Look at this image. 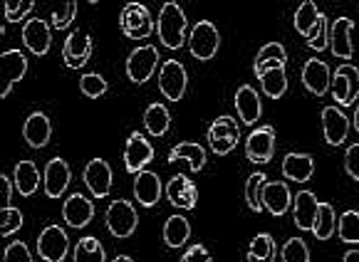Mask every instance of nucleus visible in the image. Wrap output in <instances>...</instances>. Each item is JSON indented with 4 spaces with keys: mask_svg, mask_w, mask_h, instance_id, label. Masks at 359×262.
Returning <instances> with one entry per match:
<instances>
[{
    "mask_svg": "<svg viewBox=\"0 0 359 262\" xmlns=\"http://www.w3.org/2000/svg\"><path fill=\"white\" fill-rule=\"evenodd\" d=\"M186 13L179 3H166L161 6V13L156 18V35L161 45L169 50H179L186 42Z\"/></svg>",
    "mask_w": 359,
    "mask_h": 262,
    "instance_id": "nucleus-1",
    "label": "nucleus"
},
{
    "mask_svg": "<svg viewBox=\"0 0 359 262\" xmlns=\"http://www.w3.org/2000/svg\"><path fill=\"white\" fill-rule=\"evenodd\" d=\"M218 48H221V32L211 20H198L189 35V50L196 60L208 62L216 57Z\"/></svg>",
    "mask_w": 359,
    "mask_h": 262,
    "instance_id": "nucleus-2",
    "label": "nucleus"
},
{
    "mask_svg": "<svg viewBox=\"0 0 359 262\" xmlns=\"http://www.w3.org/2000/svg\"><path fill=\"white\" fill-rule=\"evenodd\" d=\"M119 25H122V32L129 40H147L156 30V22L151 20V13L142 3H127L122 8V15H119Z\"/></svg>",
    "mask_w": 359,
    "mask_h": 262,
    "instance_id": "nucleus-3",
    "label": "nucleus"
},
{
    "mask_svg": "<svg viewBox=\"0 0 359 262\" xmlns=\"http://www.w3.org/2000/svg\"><path fill=\"white\" fill-rule=\"evenodd\" d=\"M139 226V215L134 210V205L124 198H116L107 208V228L114 237L124 240V237H132L134 230Z\"/></svg>",
    "mask_w": 359,
    "mask_h": 262,
    "instance_id": "nucleus-4",
    "label": "nucleus"
},
{
    "mask_svg": "<svg viewBox=\"0 0 359 262\" xmlns=\"http://www.w3.org/2000/svg\"><path fill=\"white\" fill-rule=\"evenodd\" d=\"M186 84H189V74L186 67L179 60H166L158 69V90L169 102H181L186 95Z\"/></svg>",
    "mask_w": 359,
    "mask_h": 262,
    "instance_id": "nucleus-5",
    "label": "nucleus"
},
{
    "mask_svg": "<svg viewBox=\"0 0 359 262\" xmlns=\"http://www.w3.org/2000/svg\"><path fill=\"white\" fill-rule=\"evenodd\" d=\"M158 67V50L154 45H142L137 48L127 60V77L134 84H144L147 79H151V74Z\"/></svg>",
    "mask_w": 359,
    "mask_h": 262,
    "instance_id": "nucleus-6",
    "label": "nucleus"
},
{
    "mask_svg": "<svg viewBox=\"0 0 359 262\" xmlns=\"http://www.w3.org/2000/svg\"><path fill=\"white\" fill-rule=\"evenodd\" d=\"M69 240L67 233L60 226H48L40 235H37V255L45 262H62L67 257Z\"/></svg>",
    "mask_w": 359,
    "mask_h": 262,
    "instance_id": "nucleus-7",
    "label": "nucleus"
},
{
    "mask_svg": "<svg viewBox=\"0 0 359 262\" xmlns=\"http://www.w3.org/2000/svg\"><path fill=\"white\" fill-rule=\"evenodd\" d=\"M154 161V146L142 137V131H132V137L127 139L124 146V168L129 173H142L147 171V166Z\"/></svg>",
    "mask_w": 359,
    "mask_h": 262,
    "instance_id": "nucleus-8",
    "label": "nucleus"
},
{
    "mask_svg": "<svg viewBox=\"0 0 359 262\" xmlns=\"http://www.w3.org/2000/svg\"><path fill=\"white\" fill-rule=\"evenodd\" d=\"M273 153H275V129L273 126H260V129L250 131L248 142H245V156H248V161L263 166V163L273 161Z\"/></svg>",
    "mask_w": 359,
    "mask_h": 262,
    "instance_id": "nucleus-9",
    "label": "nucleus"
},
{
    "mask_svg": "<svg viewBox=\"0 0 359 262\" xmlns=\"http://www.w3.org/2000/svg\"><path fill=\"white\" fill-rule=\"evenodd\" d=\"M0 72H3L0 97L6 99L15 87V82H20L27 72V57L22 55V50H8V53L0 55Z\"/></svg>",
    "mask_w": 359,
    "mask_h": 262,
    "instance_id": "nucleus-10",
    "label": "nucleus"
},
{
    "mask_svg": "<svg viewBox=\"0 0 359 262\" xmlns=\"http://www.w3.org/2000/svg\"><path fill=\"white\" fill-rule=\"evenodd\" d=\"M92 57V37L82 30L69 32L62 48V60L69 69H82Z\"/></svg>",
    "mask_w": 359,
    "mask_h": 262,
    "instance_id": "nucleus-11",
    "label": "nucleus"
},
{
    "mask_svg": "<svg viewBox=\"0 0 359 262\" xmlns=\"http://www.w3.org/2000/svg\"><path fill=\"white\" fill-rule=\"evenodd\" d=\"M22 42L32 55L43 57L53 48V35H50V25L43 18H30V20L22 25Z\"/></svg>",
    "mask_w": 359,
    "mask_h": 262,
    "instance_id": "nucleus-12",
    "label": "nucleus"
},
{
    "mask_svg": "<svg viewBox=\"0 0 359 262\" xmlns=\"http://www.w3.org/2000/svg\"><path fill=\"white\" fill-rule=\"evenodd\" d=\"M69 179H72V171H69L67 161L60 156L50 158L48 166H45V179H43L45 195L48 198H62V193L69 186Z\"/></svg>",
    "mask_w": 359,
    "mask_h": 262,
    "instance_id": "nucleus-13",
    "label": "nucleus"
},
{
    "mask_svg": "<svg viewBox=\"0 0 359 262\" xmlns=\"http://www.w3.org/2000/svg\"><path fill=\"white\" fill-rule=\"evenodd\" d=\"M302 84L305 90L315 97H325L332 87V72L323 60H307L302 64Z\"/></svg>",
    "mask_w": 359,
    "mask_h": 262,
    "instance_id": "nucleus-14",
    "label": "nucleus"
},
{
    "mask_svg": "<svg viewBox=\"0 0 359 262\" xmlns=\"http://www.w3.org/2000/svg\"><path fill=\"white\" fill-rule=\"evenodd\" d=\"M62 215H65V223L69 228H87L95 218V203L90 198H85L82 193H72L69 198H65V205H62Z\"/></svg>",
    "mask_w": 359,
    "mask_h": 262,
    "instance_id": "nucleus-15",
    "label": "nucleus"
},
{
    "mask_svg": "<svg viewBox=\"0 0 359 262\" xmlns=\"http://www.w3.org/2000/svg\"><path fill=\"white\" fill-rule=\"evenodd\" d=\"M85 184L95 198H107L111 191V166L102 158H92L85 166Z\"/></svg>",
    "mask_w": 359,
    "mask_h": 262,
    "instance_id": "nucleus-16",
    "label": "nucleus"
},
{
    "mask_svg": "<svg viewBox=\"0 0 359 262\" xmlns=\"http://www.w3.org/2000/svg\"><path fill=\"white\" fill-rule=\"evenodd\" d=\"M352 27L354 22L347 15H339L337 20L330 27V48L332 55L339 60H352L354 55V45H352Z\"/></svg>",
    "mask_w": 359,
    "mask_h": 262,
    "instance_id": "nucleus-17",
    "label": "nucleus"
},
{
    "mask_svg": "<svg viewBox=\"0 0 359 262\" xmlns=\"http://www.w3.org/2000/svg\"><path fill=\"white\" fill-rule=\"evenodd\" d=\"M323 134L330 146H342L349 134V119L339 111V106H325L323 109Z\"/></svg>",
    "mask_w": 359,
    "mask_h": 262,
    "instance_id": "nucleus-18",
    "label": "nucleus"
},
{
    "mask_svg": "<svg viewBox=\"0 0 359 262\" xmlns=\"http://www.w3.org/2000/svg\"><path fill=\"white\" fill-rule=\"evenodd\" d=\"M290 203H292V193L287 188V184H283V181H268L263 186V208L270 215H275V218L285 215Z\"/></svg>",
    "mask_w": 359,
    "mask_h": 262,
    "instance_id": "nucleus-19",
    "label": "nucleus"
},
{
    "mask_svg": "<svg viewBox=\"0 0 359 262\" xmlns=\"http://www.w3.org/2000/svg\"><path fill=\"white\" fill-rule=\"evenodd\" d=\"M22 137H25L27 146L32 149H45L50 144V137H53V126H50L48 114L43 111H32L25 119V126H22Z\"/></svg>",
    "mask_w": 359,
    "mask_h": 262,
    "instance_id": "nucleus-20",
    "label": "nucleus"
},
{
    "mask_svg": "<svg viewBox=\"0 0 359 262\" xmlns=\"http://www.w3.org/2000/svg\"><path fill=\"white\" fill-rule=\"evenodd\" d=\"M315 173V158L310 153H297L290 151L283 158V176L287 181H295V184H307Z\"/></svg>",
    "mask_w": 359,
    "mask_h": 262,
    "instance_id": "nucleus-21",
    "label": "nucleus"
},
{
    "mask_svg": "<svg viewBox=\"0 0 359 262\" xmlns=\"http://www.w3.org/2000/svg\"><path fill=\"white\" fill-rule=\"evenodd\" d=\"M134 198L144 208H154L161 200V181L154 171H142L134 179Z\"/></svg>",
    "mask_w": 359,
    "mask_h": 262,
    "instance_id": "nucleus-22",
    "label": "nucleus"
},
{
    "mask_svg": "<svg viewBox=\"0 0 359 262\" xmlns=\"http://www.w3.org/2000/svg\"><path fill=\"white\" fill-rule=\"evenodd\" d=\"M236 111L241 116L245 126H253L255 121L260 119L263 114V104H260V97L258 92L250 87V84H243L241 90L236 92Z\"/></svg>",
    "mask_w": 359,
    "mask_h": 262,
    "instance_id": "nucleus-23",
    "label": "nucleus"
},
{
    "mask_svg": "<svg viewBox=\"0 0 359 262\" xmlns=\"http://www.w3.org/2000/svg\"><path fill=\"white\" fill-rule=\"evenodd\" d=\"M292 203H295V226L305 233H312L320 200L315 198L312 191H300L297 195H292Z\"/></svg>",
    "mask_w": 359,
    "mask_h": 262,
    "instance_id": "nucleus-24",
    "label": "nucleus"
},
{
    "mask_svg": "<svg viewBox=\"0 0 359 262\" xmlns=\"http://www.w3.org/2000/svg\"><path fill=\"white\" fill-rule=\"evenodd\" d=\"M189 161L191 171L198 173L203 166H206V149L201 146V144H194V142H184V144H176L174 149L169 151V158L166 161Z\"/></svg>",
    "mask_w": 359,
    "mask_h": 262,
    "instance_id": "nucleus-25",
    "label": "nucleus"
},
{
    "mask_svg": "<svg viewBox=\"0 0 359 262\" xmlns=\"http://www.w3.org/2000/svg\"><path fill=\"white\" fill-rule=\"evenodd\" d=\"M13 184H15V191L27 198L32 195L37 188H40V171L32 161H20L15 166V173H13Z\"/></svg>",
    "mask_w": 359,
    "mask_h": 262,
    "instance_id": "nucleus-26",
    "label": "nucleus"
},
{
    "mask_svg": "<svg viewBox=\"0 0 359 262\" xmlns=\"http://www.w3.org/2000/svg\"><path fill=\"white\" fill-rule=\"evenodd\" d=\"M144 126H147V131L151 134V137H164L166 131H169V126H171L169 109H166L161 102H154V104H149L147 111H144Z\"/></svg>",
    "mask_w": 359,
    "mask_h": 262,
    "instance_id": "nucleus-27",
    "label": "nucleus"
},
{
    "mask_svg": "<svg viewBox=\"0 0 359 262\" xmlns=\"http://www.w3.org/2000/svg\"><path fill=\"white\" fill-rule=\"evenodd\" d=\"M189 237H191V226L184 215H171L169 221L164 223V242L169 247L176 250V247L186 245Z\"/></svg>",
    "mask_w": 359,
    "mask_h": 262,
    "instance_id": "nucleus-28",
    "label": "nucleus"
},
{
    "mask_svg": "<svg viewBox=\"0 0 359 262\" xmlns=\"http://www.w3.org/2000/svg\"><path fill=\"white\" fill-rule=\"evenodd\" d=\"M260 87H263V95L270 97V99H280L287 92V72L285 67H275L268 69V72L260 74Z\"/></svg>",
    "mask_w": 359,
    "mask_h": 262,
    "instance_id": "nucleus-29",
    "label": "nucleus"
},
{
    "mask_svg": "<svg viewBox=\"0 0 359 262\" xmlns=\"http://www.w3.org/2000/svg\"><path fill=\"white\" fill-rule=\"evenodd\" d=\"M317 22H320V11H317V6L315 3H310V0L302 3V6L295 11V30L300 32L305 40H310L312 37Z\"/></svg>",
    "mask_w": 359,
    "mask_h": 262,
    "instance_id": "nucleus-30",
    "label": "nucleus"
},
{
    "mask_svg": "<svg viewBox=\"0 0 359 262\" xmlns=\"http://www.w3.org/2000/svg\"><path fill=\"white\" fill-rule=\"evenodd\" d=\"M334 230H337V221H334V208L330 203H320L312 233H315L317 240H330V237L334 235Z\"/></svg>",
    "mask_w": 359,
    "mask_h": 262,
    "instance_id": "nucleus-31",
    "label": "nucleus"
},
{
    "mask_svg": "<svg viewBox=\"0 0 359 262\" xmlns=\"http://www.w3.org/2000/svg\"><path fill=\"white\" fill-rule=\"evenodd\" d=\"M74 262H107V252L97 237H82L74 245Z\"/></svg>",
    "mask_w": 359,
    "mask_h": 262,
    "instance_id": "nucleus-32",
    "label": "nucleus"
},
{
    "mask_svg": "<svg viewBox=\"0 0 359 262\" xmlns=\"http://www.w3.org/2000/svg\"><path fill=\"white\" fill-rule=\"evenodd\" d=\"M248 262H275V242L270 233H258L248 247Z\"/></svg>",
    "mask_w": 359,
    "mask_h": 262,
    "instance_id": "nucleus-33",
    "label": "nucleus"
},
{
    "mask_svg": "<svg viewBox=\"0 0 359 262\" xmlns=\"http://www.w3.org/2000/svg\"><path fill=\"white\" fill-rule=\"evenodd\" d=\"M268 184V176L263 171H255L248 176V184H245V198H248L250 210L260 213L263 210V186Z\"/></svg>",
    "mask_w": 359,
    "mask_h": 262,
    "instance_id": "nucleus-34",
    "label": "nucleus"
},
{
    "mask_svg": "<svg viewBox=\"0 0 359 262\" xmlns=\"http://www.w3.org/2000/svg\"><path fill=\"white\" fill-rule=\"evenodd\" d=\"M339 237L347 245H359V213L357 210H344L339 215Z\"/></svg>",
    "mask_w": 359,
    "mask_h": 262,
    "instance_id": "nucleus-35",
    "label": "nucleus"
},
{
    "mask_svg": "<svg viewBox=\"0 0 359 262\" xmlns=\"http://www.w3.org/2000/svg\"><path fill=\"white\" fill-rule=\"evenodd\" d=\"M79 90H82L85 97H90V99H97V97H102L107 90H109V84H107V79L102 77V74L90 72V74H82V79H79Z\"/></svg>",
    "mask_w": 359,
    "mask_h": 262,
    "instance_id": "nucleus-36",
    "label": "nucleus"
},
{
    "mask_svg": "<svg viewBox=\"0 0 359 262\" xmlns=\"http://www.w3.org/2000/svg\"><path fill=\"white\" fill-rule=\"evenodd\" d=\"M283 262H310V250L302 237H290L283 245Z\"/></svg>",
    "mask_w": 359,
    "mask_h": 262,
    "instance_id": "nucleus-37",
    "label": "nucleus"
},
{
    "mask_svg": "<svg viewBox=\"0 0 359 262\" xmlns=\"http://www.w3.org/2000/svg\"><path fill=\"white\" fill-rule=\"evenodd\" d=\"M265 62H287V53L280 42H268V45H263L260 53L255 55L253 67H260V64H265Z\"/></svg>",
    "mask_w": 359,
    "mask_h": 262,
    "instance_id": "nucleus-38",
    "label": "nucleus"
},
{
    "mask_svg": "<svg viewBox=\"0 0 359 262\" xmlns=\"http://www.w3.org/2000/svg\"><path fill=\"white\" fill-rule=\"evenodd\" d=\"M330 45V27H327V15L325 13H320V22H317L315 32H312V37L307 40V48L310 50H317V53H323L325 48Z\"/></svg>",
    "mask_w": 359,
    "mask_h": 262,
    "instance_id": "nucleus-39",
    "label": "nucleus"
},
{
    "mask_svg": "<svg viewBox=\"0 0 359 262\" xmlns=\"http://www.w3.org/2000/svg\"><path fill=\"white\" fill-rule=\"evenodd\" d=\"M189 184H191V179H186V176H181V173H179V176H174V179H169L164 193H166V198H169V203L174 205V208H179V200H181V195L186 193Z\"/></svg>",
    "mask_w": 359,
    "mask_h": 262,
    "instance_id": "nucleus-40",
    "label": "nucleus"
},
{
    "mask_svg": "<svg viewBox=\"0 0 359 262\" xmlns=\"http://www.w3.org/2000/svg\"><path fill=\"white\" fill-rule=\"evenodd\" d=\"M332 97H334V102L337 104H342V106H349L352 102H349V82H347V77H344L339 69H334V74H332Z\"/></svg>",
    "mask_w": 359,
    "mask_h": 262,
    "instance_id": "nucleus-41",
    "label": "nucleus"
},
{
    "mask_svg": "<svg viewBox=\"0 0 359 262\" xmlns=\"http://www.w3.org/2000/svg\"><path fill=\"white\" fill-rule=\"evenodd\" d=\"M22 228V213L18 208H3V237L15 235Z\"/></svg>",
    "mask_w": 359,
    "mask_h": 262,
    "instance_id": "nucleus-42",
    "label": "nucleus"
},
{
    "mask_svg": "<svg viewBox=\"0 0 359 262\" xmlns=\"http://www.w3.org/2000/svg\"><path fill=\"white\" fill-rule=\"evenodd\" d=\"M74 15H77V3H65L60 11L53 13V18H50V20H53L55 30H65V27L72 25Z\"/></svg>",
    "mask_w": 359,
    "mask_h": 262,
    "instance_id": "nucleus-43",
    "label": "nucleus"
},
{
    "mask_svg": "<svg viewBox=\"0 0 359 262\" xmlns=\"http://www.w3.org/2000/svg\"><path fill=\"white\" fill-rule=\"evenodd\" d=\"M3 262H32L30 247L22 240H13L11 245L6 247V255H3Z\"/></svg>",
    "mask_w": 359,
    "mask_h": 262,
    "instance_id": "nucleus-44",
    "label": "nucleus"
},
{
    "mask_svg": "<svg viewBox=\"0 0 359 262\" xmlns=\"http://www.w3.org/2000/svg\"><path fill=\"white\" fill-rule=\"evenodd\" d=\"M32 8H35V3H32V0H22V3H6V8H3V11H6V20L8 22H20L22 18L27 15V13L32 11Z\"/></svg>",
    "mask_w": 359,
    "mask_h": 262,
    "instance_id": "nucleus-45",
    "label": "nucleus"
},
{
    "mask_svg": "<svg viewBox=\"0 0 359 262\" xmlns=\"http://www.w3.org/2000/svg\"><path fill=\"white\" fill-rule=\"evenodd\" d=\"M339 72L347 77V82H349V102L354 104V99L359 97V69L354 67V64H339Z\"/></svg>",
    "mask_w": 359,
    "mask_h": 262,
    "instance_id": "nucleus-46",
    "label": "nucleus"
},
{
    "mask_svg": "<svg viewBox=\"0 0 359 262\" xmlns=\"http://www.w3.org/2000/svg\"><path fill=\"white\" fill-rule=\"evenodd\" d=\"M344 168L354 181H359V144H352L344 153Z\"/></svg>",
    "mask_w": 359,
    "mask_h": 262,
    "instance_id": "nucleus-47",
    "label": "nucleus"
},
{
    "mask_svg": "<svg viewBox=\"0 0 359 262\" xmlns=\"http://www.w3.org/2000/svg\"><path fill=\"white\" fill-rule=\"evenodd\" d=\"M181 262H213V257L208 255V250L203 245H191L189 250L184 252Z\"/></svg>",
    "mask_w": 359,
    "mask_h": 262,
    "instance_id": "nucleus-48",
    "label": "nucleus"
},
{
    "mask_svg": "<svg viewBox=\"0 0 359 262\" xmlns=\"http://www.w3.org/2000/svg\"><path fill=\"white\" fill-rule=\"evenodd\" d=\"M13 191H15V184H13V179H8L6 173H3V176H0V195H3V208H11Z\"/></svg>",
    "mask_w": 359,
    "mask_h": 262,
    "instance_id": "nucleus-49",
    "label": "nucleus"
},
{
    "mask_svg": "<svg viewBox=\"0 0 359 262\" xmlns=\"http://www.w3.org/2000/svg\"><path fill=\"white\" fill-rule=\"evenodd\" d=\"M342 262H359V247H352V250L344 252V260Z\"/></svg>",
    "mask_w": 359,
    "mask_h": 262,
    "instance_id": "nucleus-50",
    "label": "nucleus"
},
{
    "mask_svg": "<svg viewBox=\"0 0 359 262\" xmlns=\"http://www.w3.org/2000/svg\"><path fill=\"white\" fill-rule=\"evenodd\" d=\"M354 129H357V134H359V104H357V109H354Z\"/></svg>",
    "mask_w": 359,
    "mask_h": 262,
    "instance_id": "nucleus-51",
    "label": "nucleus"
},
{
    "mask_svg": "<svg viewBox=\"0 0 359 262\" xmlns=\"http://www.w3.org/2000/svg\"><path fill=\"white\" fill-rule=\"evenodd\" d=\"M114 262H134L129 255H119V257H114Z\"/></svg>",
    "mask_w": 359,
    "mask_h": 262,
    "instance_id": "nucleus-52",
    "label": "nucleus"
}]
</instances>
